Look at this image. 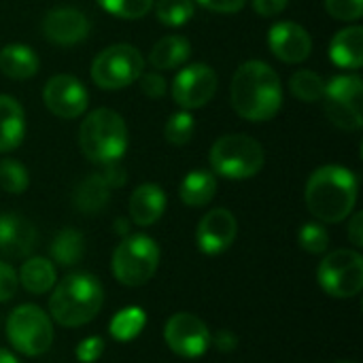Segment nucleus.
I'll return each mask as SVG.
<instances>
[{
	"mask_svg": "<svg viewBox=\"0 0 363 363\" xmlns=\"http://www.w3.org/2000/svg\"><path fill=\"white\" fill-rule=\"evenodd\" d=\"M234 111L247 121H270L283 106V85L279 72L262 62L249 60L234 72L230 89Z\"/></svg>",
	"mask_w": 363,
	"mask_h": 363,
	"instance_id": "1",
	"label": "nucleus"
},
{
	"mask_svg": "<svg viewBox=\"0 0 363 363\" xmlns=\"http://www.w3.org/2000/svg\"><path fill=\"white\" fill-rule=\"evenodd\" d=\"M304 198L315 219L340 223L357 204V177L345 166H321L308 177Z\"/></svg>",
	"mask_w": 363,
	"mask_h": 363,
	"instance_id": "2",
	"label": "nucleus"
},
{
	"mask_svg": "<svg viewBox=\"0 0 363 363\" xmlns=\"http://www.w3.org/2000/svg\"><path fill=\"white\" fill-rule=\"evenodd\" d=\"M104 304L100 281L85 272H74L53 285L49 315L62 328H81L98 317Z\"/></svg>",
	"mask_w": 363,
	"mask_h": 363,
	"instance_id": "3",
	"label": "nucleus"
},
{
	"mask_svg": "<svg viewBox=\"0 0 363 363\" xmlns=\"http://www.w3.org/2000/svg\"><path fill=\"white\" fill-rule=\"evenodd\" d=\"M79 145L94 164L119 162L128 149V125L113 108H96L81 123Z\"/></svg>",
	"mask_w": 363,
	"mask_h": 363,
	"instance_id": "4",
	"label": "nucleus"
},
{
	"mask_svg": "<svg viewBox=\"0 0 363 363\" xmlns=\"http://www.w3.org/2000/svg\"><path fill=\"white\" fill-rule=\"evenodd\" d=\"M208 160L219 177L242 181L255 177L264 168L266 153L264 147L247 134H225L215 140Z\"/></svg>",
	"mask_w": 363,
	"mask_h": 363,
	"instance_id": "5",
	"label": "nucleus"
},
{
	"mask_svg": "<svg viewBox=\"0 0 363 363\" xmlns=\"http://www.w3.org/2000/svg\"><path fill=\"white\" fill-rule=\"evenodd\" d=\"M160 266V247L147 234H130L113 253V274L125 287H140L153 279Z\"/></svg>",
	"mask_w": 363,
	"mask_h": 363,
	"instance_id": "6",
	"label": "nucleus"
},
{
	"mask_svg": "<svg viewBox=\"0 0 363 363\" xmlns=\"http://www.w3.org/2000/svg\"><path fill=\"white\" fill-rule=\"evenodd\" d=\"M6 338L15 351L38 357L53 345L51 317L36 304H21L6 319Z\"/></svg>",
	"mask_w": 363,
	"mask_h": 363,
	"instance_id": "7",
	"label": "nucleus"
},
{
	"mask_svg": "<svg viewBox=\"0 0 363 363\" xmlns=\"http://www.w3.org/2000/svg\"><path fill=\"white\" fill-rule=\"evenodd\" d=\"M145 70L143 53L125 43L102 49L91 62V79L100 89L117 91L140 79Z\"/></svg>",
	"mask_w": 363,
	"mask_h": 363,
	"instance_id": "8",
	"label": "nucleus"
},
{
	"mask_svg": "<svg viewBox=\"0 0 363 363\" xmlns=\"http://www.w3.org/2000/svg\"><path fill=\"white\" fill-rule=\"evenodd\" d=\"M321 289L336 298L349 300L363 289V257L359 251L338 249L323 257L317 270Z\"/></svg>",
	"mask_w": 363,
	"mask_h": 363,
	"instance_id": "9",
	"label": "nucleus"
},
{
	"mask_svg": "<svg viewBox=\"0 0 363 363\" xmlns=\"http://www.w3.org/2000/svg\"><path fill=\"white\" fill-rule=\"evenodd\" d=\"M325 113L342 130L363 125V81L359 74H338L325 81Z\"/></svg>",
	"mask_w": 363,
	"mask_h": 363,
	"instance_id": "10",
	"label": "nucleus"
},
{
	"mask_svg": "<svg viewBox=\"0 0 363 363\" xmlns=\"http://www.w3.org/2000/svg\"><path fill=\"white\" fill-rule=\"evenodd\" d=\"M217 85L219 79L211 66L202 62L187 64L172 79V98L183 111H196L213 100Z\"/></svg>",
	"mask_w": 363,
	"mask_h": 363,
	"instance_id": "11",
	"label": "nucleus"
},
{
	"mask_svg": "<svg viewBox=\"0 0 363 363\" xmlns=\"http://www.w3.org/2000/svg\"><path fill=\"white\" fill-rule=\"evenodd\" d=\"M166 345L172 353L185 359L202 357L211 347V332L206 323L191 313H177L164 328Z\"/></svg>",
	"mask_w": 363,
	"mask_h": 363,
	"instance_id": "12",
	"label": "nucleus"
},
{
	"mask_svg": "<svg viewBox=\"0 0 363 363\" xmlns=\"http://www.w3.org/2000/svg\"><path fill=\"white\" fill-rule=\"evenodd\" d=\"M45 106L60 119H74L87 111L89 96L85 85L72 74H55L43 89Z\"/></svg>",
	"mask_w": 363,
	"mask_h": 363,
	"instance_id": "13",
	"label": "nucleus"
},
{
	"mask_svg": "<svg viewBox=\"0 0 363 363\" xmlns=\"http://www.w3.org/2000/svg\"><path fill=\"white\" fill-rule=\"evenodd\" d=\"M236 234V217L228 208H213L200 219L196 230V242L204 255H221L234 245Z\"/></svg>",
	"mask_w": 363,
	"mask_h": 363,
	"instance_id": "14",
	"label": "nucleus"
},
{
	"mask_svg": "<svg viewBox=\"0 0 363 363\" xmlns=\"http://www.w3.org/2000/svg\"><path fill=\"white\" fill-rule=\"evenodd\" d=\"M43 34L49 43L70 47L87 38L89 34V19L83 11L72 6H57L51 9L43 17Z\"/></svg>",
	"mask_w": 363,
	"mask_h": 363,
	"instance_id": "15",
	"label": "nucleus"
},
{
	"mask_svg": "<svg viewBox=\"0 0 363 363\" xmlns=\"http://www.w3.org/2000/svg\"><path fill=\"white\" fill-rule=\"evenodd\" d=\"M268 47L285 64H300L313 51L311 34L296 21H279L268 32Z\"/></svg>",
	"mask_w": 363,
	"mask_h": 363,
	"instance_id": "16",
	"label": "nucleus"
},
{
	"mask_svg": "<svg viewBox=\"0 0 363 363\" xmlns=\"http://www.w3.org/2000/svg\"><path fill=\"white\" fill-rule=\"evenodd\" d=\"M36 247V228L21 215L2 213L0 215V253L19 259L28 257Z\"/></svg>",
	"mask_w": 363,
	"mask_h": 363,
	"instance_id": "17",
	"label": "nucleus"
},
{
	"mask_svg": "<svg viewBox=\"0 0 363 363\" xmlns=\"http://www.w3.org/2000/svg\"><path fill=\"white\" fill-rule=\"evenodd\" d=\"M166 211V194L155 183L138 185L130 196V217L136 225L149 228L162 219Z\"/></svg>",
	"mask_w": 363,
	"mask_h": 363,
	"instance_id": "18",
	"label": "nucleus"
},
{
	"mask_svg": "<svg viewBox=\"0 0 363 363\" xmlns=\"http://www.w3.org/2000/svg\"><path fill=\"white\" fill-rule=\"evenodd\" d=\"M330 57L338 68L357 70L363 64V28L349 26L334 34L330 43Z\"/></svg>",
	"mask_w": 363,
	"mask_h": 363,
	"instance_id": "19",
	"label": "nucleus"
},
{
	"mask_svg": "<svg viewBox=\"0 0 363 363\" xmlns=\"http://www.w3.org/2000/svg\"><path fill=\"white\" fill-rule=\"evenodd\" d=\"M26 136V113L21 104L6 94H0V153L13 151Z\"/></svg>",
	"mask_w": 363,
	"mask_h": 363,
	"instance_id": "20",
	"label": "nucleus"
},
{
	"mask_svg": "<svg viewBox=\"0 0 363 363\" xmlns=\"http://www.w3.org/2000/svg\"><path fill=\"white\" fill-rule=\"evenodd\" d=\"M111 200V187L104 183L100 172L87 174L72 191V206L83 215H98Z\"/></svg>",
	"mask_w": 363,
	"mask_h": 363,
	"instance_id": "21",
	"label": "nucleus"
},
{
	"mask_svg": "<svg viewBox=\"0 0 363 363\" xmlns=\"http://www.w3.org/2000/svg\"><path fill=\"white\" fill-rule=\"evenodd\" d=\"M0 72L9 79L23 81L38 72V57L32 47L28 45H6L0 49Z\"/></svg>",
	"mask_w": 363,
	"mask_h": 363,
	"instance_id": "22",
	"label": "nucleus"
},
{
	"mask_svg": "<svg viewBox=\"0 0 363 363\" xmlns=\"http://www.w3.org/2000/svg\"><path fill=\"white\" fill-rule=\"evenodd\" d=\"M191 55V45L185 36L179 34H170L160 38L151 53H149V62L155 70H174L179 66H183Z\"/></svg>",
	"mask_w": 363,
	"mask_h": 363,
	"instance_id": "23",
	"label": "nucleus"
},
{
	"mask_svg": "<svg viewBox=\"0 0 363 363\" xmlns=\"http://www.w3.org/2000/svg\"><path fill=\"white\" fill-rule=\"evenodd\" d=\"M217 194V179L211 170H191L179 187V196L183 200V204L200 208L206 206Z\"/></svg>",
	"mask_w": 363,
	"mask_h": 363,
	"instance_id": "24",
	"label": "nucleus"
},
{
	"mask_svg": "<svg viewBox=\"0 0 363 363\" xmlns=\"http://www.w3.org/2000/svg\"><path fill=\"white\" fill-rule=\"evenodd\" d=\"M17 279H19V285L28 294L43 296V294L51 291L55 285V266L47 257H30L21 266Z\"/></svg>",
	"mask_w": 363,
	"mask_h": 363,
	"instance_id": "25",
	"label": "nucleus"
},
{
	"mask_svg": "<svg viewBox=\"0 0 363 363\" xmlns=\"http://www.w3.org/2000/svg\"><path fill=\"white\" fill-rule=\"evenodd\" d=\"M85 255V238L74 228H64L51 242V257L55 264L70 268L77 266Z\"/></svg>",
	"mask_w": 363,
	"mask_h": 363,
	"instance_id": "26",
	"label": "nucleus"
},
{
	"mask_svg": "<svg viewBox=\"0 0 363 363\" xmlns=\"http://www.w3.org/2000/svg\"><path fill=\"white\" fill-rule=\"evenodd\" d=\"M145 323H147L145 311L138 308V306H128V308L119 311V313L113 317V321H111V325H108V332H111V336H113L115 340H119V342H130V340H134V338L143 332Z\"/></svg>",
	"mask_w": 363,
	"mask_h": 363,
	"instance_id": "27",
	"label": "nucleus"
},
{
	"mask_svg": "<svg viewBox=\"0 0 363 363\" xmlns=\"http://www.w3.org/2000/svg\"><path fill=\"white\" fill-rule=\"evenodd\" d=\"M289 89L302 102H321L325 94V79L313 70H298L289 79Z\"/></svg>",
	"mask_w": 363,
	"mask_h": 363,
	"instance_id": "28",
	"label": "nucleus"
},
{
	"mask_svg": "<svg viewBox=\"0 0 363 363\" xmlns=\"http://www.w3.org/2000/svg\"><path fill=\"white\" fill-rule=\"evenodd\" d=\"M196 13L194 0H160L155 6V17L168 28L185 26Z\"/></svg>",
	"mask_w": 363,
	"mask_h": 363,
	"instance_id": "29",
	"label": "nucleus"
},
{
	"mask_svg": "<svg viewBox=\"0 0 363 363\" xmlns=\"http://www.w3.org/2000/svg\"><path fill=\"white\" fill-rule=\"evenodd\" d=\"M30 185V174L17 160H0V187L6 194H23Z\"/></svg>",
	"mask_w": 363,
	"mask_h": 363,
	"instance_id": "30",
	"label": "nucleus"
},
{
	"mask_svg": "<svg viewBox=\"0 0 363 363\" xmlns=\"http://www.w3.org/2000/svg\"><path fill=\"white\" fill-rule=\"evenodd\" d=\"M194 130H196V121L191 117L189 111H179V113H172L166 121V128H164V136L170 145H177V147H183L191 140L194 136Z\"/></svg>",
	"mask_w": 363,
	"mask_h": 363,
	"instance_id": "31",
	"label": "nucleus"
},
{
	"mask_svg": "<svg viewBox=\"0 0 363 363\" xmlns=\"http://www.w3.org/2000/svg\"><path fill=\"white\" fill-rule=\"evenodd\" d=\"M155 0H98V4L117 19H140L153 9Z\"/></svg>",
	"mask_w": 363,
	"mask_h": 363,
	"instance_id": "32",
	"label": "nucleus"
},
{
	"mask_svg": "<svg viewBox=\"0 0 363 363\" xmlns=\"http://www.w3.org/2000/svg\"><path fill=\"white\" fill-rule=\"evenodd\" d=\"M298 242L300 247L306 251V253H313V255H321L328 251L330 247V234L328 230L321 225V223H304L300 234H298Z\"/></svg>",
	"mask_w": 363,
	"mask_h": 363,
	"instance_id": "33",
	"label": "nucleus"
},
{
	"mask_svg": "<svg viewBox=\"0 0 363 363\" xmlns=\"http://www.w3.org/2000/svg\"><path fill=\"white\" fill-rule=\"evenodd\" d=\"M325 11L340 21H359L363 15V0H325Z\"/></svg>",
	"mask_w": 363,
	"mask_h": 363,
	"instance_id": "34",
	"label": "nucleus"
},
{
	"mask_svg": "<svg viewBox=\"0 0 363 363\" xmlns=\"http://www.w3.org/2000/svg\"><path fill=\"white\" fill-rule=\"evenodd\" d=\"M17 287H19V279H17L15 268L6 262H0V304L13 300L17 294Z\"/></svg>",
	"mask_w": 363,
	"mask_h": 363,
	"instance_id": "35",
	"label": "nucleus"
},
{
	"mask_svg": "<svg viewBox=\"0 0 363 363\" xmlns=\"http://www.w3.org/2000/svg\"><path fill=\"white\" fill-rule=\"evenodd\" d=\"M104 353V340L100 336H89L79 342L77 347V359L81 363L98 362Z\"/></svg>",
	"mask_w": 363,
	"mask_h": 363,
	"instance_id": "36",
	"label": "nucleus"
},
{
	"mask_svg": "<svg viewBox=\"0 0 363 363\" xmlns=\"http://www.w3.org/2000/svg\"><path fill=\"white\" fill-rule=\"evenodd\" d=\"M138 81H140V91L149 98H162L168 89L166 79L160 72H143Z\"/></svg>",
	"mask_w": 363,
	"mask_h": 363,
	"instance_id": "37",
	"label": "nucleus"
},
{
	"mask_svg": "<svg viewBox=\"0 0 363 363\" xmlns=\"http://www.w3.org/2000/svg\"><path fill=\"white\" fill-rule=\"evenodd\" d=\"M196 2L213 13H238L247 4V0H196Z\"/></svg>",
	"mask_w": 363,
	"mask_h": 363,
	"instance_id": "38",
	"label": "nucleus"
},
{
	"mask_svg": "<svg viewBox=\"0 0 363 363\" xmlns=\"http://www.w3.org/2000/svg\"><path fill=\"white\" fill-rule=\"evenodd\" d=\"M100 177L104 179V183L111 187V189H117L121 187L125 181H128V174L125 170L117 164V162H111V164H104V170L100 172Z\"/></svg>",
	"mask_w": 363,
	"mask_h": 363,
	"instance_id": "39",
	"label": "nucleus"
},
{
	"mask_svg": "<svg viewBox=\"0 0 363 363\" xmlns=\"http://www.w3.org/2000/svg\"><path fill=\"white\" fill-rule=\"evenodd\" d=\"M251 2H253V9H255L257 15H262V17H274V15H279V13L285 11V6H287L289 0H251Z\"/></svg>",
	"mask_w": 363,
	"mask_h": 363,
	"instance_id": "40",
	"label": "nucleus"
},
{
	"mask_svg": "<svg viewBox=\"0 0 363 363\" xmlns=\"http://www.w3.org/2000/svg\"><path fill=\"white\" fill-rule=\"evenodd\" d=\"M211 342H213L215 349L221 351V353H232V351H236V347H238V338H236L234 332H230V330H219L215 336H211Z\"/></svg>",
	"mask_w": 363,
	"mask_h": 363,
	"instance_id": "41",
	"label": "nucleus"
},
{
	"mask_svg": "<svg viewBox=\"0 0 363 363\" xmlns=\"http://www.w3.org/2000/svg\"><path fill=\"white\" fill-rule=\"evenodd\" d=\"M349 240L357 249L363 245V213H355L351 217V221H349Z\"/></svg>",
	"mask_w": 363,
	"mask_h": 363,
	"instance_id": "42",
	"label": "nucleus"
},
{
	"mask_svg": "<svg viewBox=\"0 0 363 363\" xmlns=\"http://www.w3.org/2000/svg\"><path fill=\"white\" fill-rule=\"evenodd\" d=\"M0 363H19L13 353H9L6 349H0Z\"/></svg>",
	"mask_w": 363,
	"mask_h": 363,
	"instance_id": "43",
	"label": "nucleus"
},
{
	"mask_svg": "<svg viewBox=\"0 0 363 363\" xmlns=\"http://www.w3.org/2000/svg\"><path fill=\"white\" fill-rule=\"evenodd\" d=\"M115 230H117V234H121V236H128V221H125V219H117V223H115Z\"/></svg>",
	"mask_w": 363,
	"mask_h": 363,
	"instance_id": "44",
	"label": "nucleus"
},
{
	"mask_svg": "<svg viewBox=\"0 0 363 363\" xmlns=\"http://www.w3.org/2000/svg\"><path fill=\"white\" fill-rule=\"evenodd\" d=\"M338 363H355V362H338Z\"/></svg>",
	"mask_w": 363,
	"mask_h": 363,
	"instance_id": "45",
	"label": "nucleus"
}]
</instances>
